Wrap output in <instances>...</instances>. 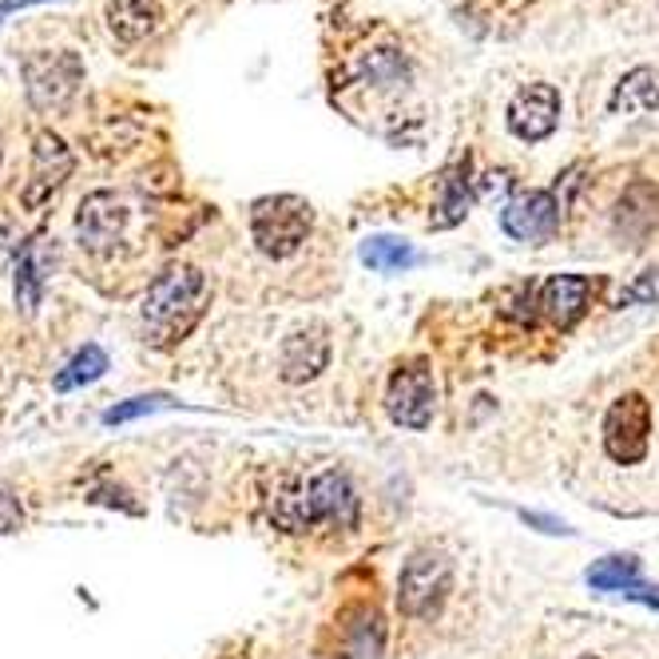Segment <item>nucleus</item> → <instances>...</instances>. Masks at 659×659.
Here are the masks:
<instances>
[{
    "mask_svg": "<svg viewBox=\"0 0 659 659\" xmlns=\"http://www.w3.org/2000/svg\"><path fill=\"white\" fill-rule=\"evenodd\" d=\"M207 298L211 286L203 278V271H195V266L163 271L140 302V322L151 346L168 349L187 338L191 330L199 326V318H203V311H207Z\"/></svg>",
    "mask_w": 659,
    "mask_h": 659,
    "instance_id": "1",
    "label": "nucleus"
},
{
    "mask_svg": "<svg viewBox=\"0 0 659 659\" xmlns=\"http://www.w3.org/2000/svg\"><path fill=\"white\" fill-rule=\"evenodd\" d=\"M334 659H386V623L374 608H354L342 623V643Z\"/></svg>",
    "mask_w": 659,
    "mask_h": 659,
    "instance_id": "14",
    "label": "nucleus"
},
{
    "mask_svg": "<svg viewBox=\"0 0 659 659\" xmlns=\"http://www.w3.org/2000/svg\"><path fill=\"white\" fill-rule=\"evenodd\" d=\"M386 409L394 417V425L402 429H425L434 422L437 409V386H434V369L425 362H409L389 377L386 389Z\"/></svg>",
    "mask_w": 659,
    "mask_h": 659,
    "instance_id": "7",
    "label": "nucleus"
},
{
    "mask_svg": "<svg viewBox=\"0 0 659 659\" xmlns=\"http://www.w3.org/2000/svg\"><path fill=\"white\" fill-rule=\"evenodd\" d=\"M560 123V92L552 84H525L509 104V132L525 143H540Z\"/></svg>",
    "mask_w": 659,
    "mask_h": 659,
    "instance_id": "11",
    "label": "nucleus"
},
{
    "mask_svg": "<svg viewBox=\"0 0 659 659\" xmlns=\"http://www.w3.org/2000/svg\"><path fill=\"white\" fill-rule=\"evenodd\" d=\"M659 226V191L651 183H631L616 203V231L628 243H640Z\"/></svg>",
    "mask_w": 659,
    "mask_h": 659,
    "instance_id": "15",
    "label": "nucleus"
},
{
    "mask_svg": "<svg viewBox=\"0 0 659 659\" xmlns=\"http://www.w3.org/2000/svg\"><path fill=\"white\" fill-rule=\"evenodd\" d=\"M326 358H330V342H326V334L314 326V330H298V334H291V338L283 342L278 366H283L286 382L298 386V382L318 377L322 369H326Z\"/></svg>",
    "mask_w": 659,
    "mask_h": 659,
    "instance_id": "13",
    "label": "nucleus"
},
{
    "mask_svg": "<svg viewBox=\"0 0 659 659\" xmlns=\"http://www.w3.org/2000/svg\"><path fill=\"white\" fill-rule=\"evenodd\" d=\"M168 405H175L168 394H143V397H132V402L112 405V409L104 414V425L135 422V417H148V414H155V409H168Z\"/></svg>",
    "mask_w": 659,
    "mask_h": 659,
    "instance_id": "23",
    "label": "nucleus"
},
{
    "mask_svg": "<svg viewBox=\"0 0 659 659\" xmlns=\"http://www.w3.org/2000/svg\"><path fill=\"white\" fill-rule=\"evenodd\" d=\"M588 585L596 592H628L631 585H640V560L636 556H608L600 565L588 568Z\"/></svg>",
    "mask_w": 659,
    "mask_h": 659,
    "instance_id": "22",
    "label": "nucleus"
},
{
    "mask_svg": "<svg viewBox=\"0 0 659 659\" xmlns=\"http://www.w3.org/2000/svg\"><path fill=\"white\" fill-rule=\"evenodd\" d=\"M29 104L44 115H57L72 104V95L84 84V64L75 52H32L20 64Z\"/></svg>",
    "mask_w": 659,
    "mask_h": 659,
    "instance_id": "4",
    "label": "nucleus"
},
{
    "mask_svg": "<svg viewBox=\"0 0 659 659\" xmlns=\"http://www.w3.org/2000/svg\"><path fill=\"white\" fill-rule=\"evenodd\" d=\"M585 659H596V656H585Z\"/></svg>",
    "mask_w": 659,
    "mask_h": 659,
    "instance_id": "28",
    "label": "nucleus"
},
{
    "mask_svg": "<svg viewBox=\"0 0 659 659\" xmlns=\"http://www.w3.org/2000/svg\"><path fill=\"white\" fill-rule=\"evenodd\" d=\"M453 585V568L442 552H414L405 560L402 568V580H397V604H402L405 616H414V620H425V616H434L442 608V600L449 596Z\"/></svg>",
    "mask_w": 659,
    "mask_h": 659,
    "instance_id": "5",
    "label": "nucleus"
},
{
    "mask_svg": "<svg viewBox=\"0 0 659 659\" xmlns=\"http://www.w3.org/2000/svg\"><path fill=\"white\" fill-rule=\"evenodd\" d=\"M623 302H648V306H659V266H651L648 274H640V278L620 294V306Z\"/></svg>",
    "mask_w": 659,
    "mask_h": 659,
    "instance_id": "24",
    "label": "nucleus"
},
{
    "mask_svg": "<svg viewBox=\"0 0 659 659\" xmlns=\"http://www.w3.org/2000/svg\"><path fill=\"white\" fill-rule=\"evenodd\" d=\"M17 528H24V509H20V500L12 493L0 489V537H9Z\"/></svg>",
    "mask_w": 659,
    "mask_h": 659,
    "instance_id": "25",
    "label": "nucleus"
},
{
    "mask_svg": "<svg viewBox=\"0 0 659 659\" xmlns=\"http://www.w3.org/2000/svg\"><path fill=\"white\" fill-rule=\"evenodd\" d=\"M29 4H40V0H0V20L9 17V12H17V9H29Z\"/></svg>",
    "mask_w": 659,
    "mask_h": 659,
    "instance_id": "27",
    "label": "nucleus"
},
{
    "mask_svg": "<svg viewBox=\"0 0 659 659\" xmlns=\"http://www.w3.org/2000/svg\"><path fill=\"white\" fill-rule=\"evenodd\" d=\"M104 17L112 37L123 40V44H140V40L155 37L163 24L160 0H112Z\"/></svg>",
    "mask_w": 659,
    "mask_h": 659,
    "instance_id": "16",
    "label": "nucleus"
},
{
    "mask_svg": "<svg viewBox=\"0 0 659 659\" xmlns=\"http://www.w3.org/2000/svg\"><path fill=\"white\" fill-rule=\"evenodd\" d=\"M128 226V211L112 191H92L75 211V239L92 255H112Z\"/></svg>",
    "mask_w": 659,
    "mask_h": 659,
    "instance_id": "8",
    "label": "nucleus"
},
{
    "mask_svg": "<svg viewBox=\"0 0 659 659\" xmlns=\"http://www.w3.org/2000/svg\"><path fill=\"white\" fill-rule=\"evenodd\" d=\"M651 445V405L640 394H623L604 417V449L616 465H640Z\"/></svg>",
    "mask_w": 659,
    "mask_h": 659,
    "instance_id": "6",
    "label": "nucleus"
},
{
    "mask_svg": "<svg viewBox=\"0 0 659 659\" xmlns=\"http://www.w3.org/2000/svg\"><path fill=\"white\" fill-rule=\"evenodd\" d=\"M588 302H592V283L585 274H552L540 286V314L560 330L572 326L588 311Z\"/></svg>",
    "mask_w": 659,
    "mask_h": 659,
    "instance_id": "12",
    "label": "nucleus"
},
{
    "mask_svg": "<svg viewBox=\"0 0 659 659\" xmlns=\"http://www.w3.org/2000/svg\"><path fill=\"white\" fill-rule=\"evenodd\" d=\"M104 374H108V354L95 346V342H88L84 349H75L72 362H68V366L57 374V389L60 394H68V389L92 386V382H100Z\"/></svg>",
    "mask_w": 659,
    "mask_h": 659,
    "instance_id": "21",
    "label": "nucleus"
},
{
    "mask_svg": "<svg viewBox=\"0 0 659 659\" xmlns=\"http://www.w3.org/2000/svg\"><path fill=\"white\" fill-rule=\"evenodd\" d=\"M608 108H612V115L659 112V68H636V72L623 75Z\"/></svg>",
    "mask_w": 659,
    "mask_h": 659,
    "instance_id": "17",
    "label": "nucleus"
},
{
    "mask_svg": "<svg viewBox=\"0 0 659 659\" xmlns=\"http://www.w3.org/2000/svg\"><path fill=\"white\" fill-rule=\"evenodd\" d=\"M500 226L517 243H545L560 226V203L552 191H520L500 211Z\"/></svg>",
    "mask_w": 659,
    "mask_h": 659,
    "instance_id": "10",
    "label": "nucleus"
},
{
    "mask_svg": "<svg viewBox=\"0 0 659 659\" xmlns=\"http://www.w3.org/2000/svg\"><path fill=\"white\" fill-rule=\"evenodd\" d=\"M72 168H75V160H72V151H68V143L60 140L57 132H40L37 140H32V180H29V187H24V195H20L24 207L29 211L44 207L48 199L64 187Z\"/></svg>",
    "mask_w": 659,
    "mask_h": 659,
    "instance_id": "9",
    "label": "nucleus"
},
{
    "mask_svg": "<svg viewBox=\"0 0 659 659\" xmlns=\"http://www.w3.org/2000/svg\"><path fill=\"white\" fill-rule=\"evenodd\" d=\"M362 263L369 266V271H382V274H394V271H405V266L417 263V251L405 239H389V235H374L362 243Z\"/></svg>",
    "mask_w": 659,
    "mask_h": 659,
    "instance_id": "20",
    "label": "nucleus"
},
{
    "mask_svg": "<svg viewBox=\"0 0 659 659\" xmlns=\"http://www.w3.org/2000/svg\"><path fill=\"white\" fill-rule=\"evenodd\" d=\"M48 271H52V255H48L40 243H32L17 263V302H20V311L24 314L37 311L40 298H44Z\"/></svg>",
    "mask_w": 659,
    "mask_h": 659,
    "instance_id": "18",
    "label": "nucleus"
},
{
    "mask_svg": "<svg viewBox=\"0 0 659 659\" xmlns=\"http://www.w3.org/2000/svg\"><path fill=\"white\" fill-rule=\"evenodd\" d=\"M465 211H469V163H462V168L445 171L434 226H442V231H445V226H457V223L465 219Z\"/></svg>",
    "mask_w": 659,
    "mask_h": 659,
    "instance_id": "19",
    "label": "nucleus"
},
{
    "mask_svg": "<svg viewBox=\"0 0 659 659\" xmlns=\"http://www.w3.org/2000/svg\"><path fill=\"white\" fill-rule=\"evenodd\" d=\"M354 520H358V497L342 469H326L298 489L274 497V525L286 533H302L311 525L354 528Z\"/></svg>",
    "mask_w": 659,
    "mask_h": 659,
    "instance_id": "2",
    "label": "nucleus"
},
{
    "mask_svg": "<svg viewBox=\"0 0 659 659\" xmlns=\"http://www.w3.org/2000/svg\"><path fill=\"white\" fill-rule=\"evenodd\" d=\"M525 520H528V525H540V528H545V533H568V528L560 525V520H552V517H537V513H525Z\"/></svg>",
    "mask_w": 659,
    "mask_h": 659,
    "instance_id": "26",
    "label": "nucleus"
},
{
    "mask_svg": "<svg viewBox=\"0 0 659 659\" xmlns=\"http://www.w3.org/2000/svg\"><path fill=\"white\" fill-rule=\"evenodd\" d=\"M311 203L298 195H266L251 203V239L266 258L294 255L311 235Z\"/></svg>",
    "mask_w": 659,
    "mask_h": 659,
    "instance_id": "3",
    "label": "nucleus"
}]
</instances>
